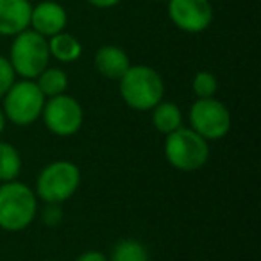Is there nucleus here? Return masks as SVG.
Segmentation results:
<instances>
[{
  "label": "nucleus",
  "instance_id": "obj_5",
  "mask_svg": "<svg viewBox=\"0 0 261 261\" xmlns=\"http://www.w3.org/2000/svg\"><path fill=\"white\" fill-rule=\"evenodd\" d=\"M81 185V170L75 163L58 160L43 167L36 179L38 199L45 204H63L75 195Z\"/></svg>",
  "mask_w": 261,
  "mask_h": 261
},
{
  "label": "nucleus",
  "instance_id": "obj_8",
  "mask_svg": "<svg viewBox=\"0 0 261 261\" xmlns=\"http://www.w3.org/2000/svg\"><path fill=\"white\" fill-rule=\"evenodd\" d=\"M43 123L52 135L68 138L79 133L84 122V111L79 100L70 95L63 93L45 100L43 111H41Z\"/></svg>",
  "mask_w": 261,
  "mask_h": 261
},
{
  "label": "nucleus",
  "instance_id": "obj_22",
  "mask_svg": "<svg viewBox=\"0 0 261 261\" xmlns=\"http://www.w3.org/2000/svg\"><path fill=\"white\" fill-rule=\"evenodd\" d=\"M88 4L93 6V8L97 9H109V8H115V6H118L122 0H86Z\"/></svg>",
  "mask_w": 261,
  "mask_h": 261
},
{
  "label": "nucleus",
  "instance_id": "obj_21",
  "mask_svg": "<svg viewBox=\"0 0 261 261\" xmlns=\"http://www.w3.org/2000/svg\"><path fill=\"white\" fill-rule=\"evenodd\" d=\"M75 261H109V257L100 250H86V252L79 254Z\"/></svg>",
  "mask_w": 261,
  "mask_h": 261
},
{
  "label": "nucleus",
  "instance_id": "obj_23",
  "mask_svg": "<svg viewBox=\"0 0 261 261\" xmlns=\"http://www.w3.org/2000/svg\"><path fill=\"white\" fill-rule=\"evenodd\" d=\"M6 123H8V120H6L4 111H2V108H0V135H2V133H4V129H6Z\"/></svg>",
  "mask_w": 261,
  "mask_h": 261
},
{
  "label": "nucleus",
  "instance_id": "obj_3",
  "mask_svg": "<svg viewBox=\"0 0 261 261\" xmlns=\"http://www.w3.org/2000/svg\"><path fill=\"white\" fill-rule=\"evenodd\" d=\"M165 160L181 172L200 170L210 160V145L190 127H179L165 136Z\"/></svg>",
  "mask_w": 261,
  "mask_h": 261
},
{
  "label": "nucleus",
  "instance_id": "obj_14",
  "mask_svg": "<svg viewBox=\"0 0 261 261\" xmlns=\"http://www.w3.org/2000/svg\"><path fill=\"white\" fill-rule=\"evenodd\" d=\"M152 123L156 127L158 133L161 135H170L175 129L182 127V113L179 109L177 104L174 102L161 100L158 106H154L152 109Z\"/></svg>",
  "mask_w": 261,
  "mask_h": 261
},
{
  "label": "nucleus",
  "instance_id": "obj_9",
  "mask_svg": "<svg viewBox=\"0 0 261 261\" xmlns=\"http://www.w3.org/2000/svg\"><path fill=\"white\" fill-rule=\"evenodd\" d=\"M170 22L188 34L204 33L213 22V6L210 0H168Z\"/></svg>",
  "mask_w": 261,
  "mask_h": 261
},
{
  "label": "nucleus",
  "instance_id": "obj_13",
  "mask_svg": "<svg viewBox=\"0 0 261 261\" xmlns=\"http://www.w3.org/2000/svg\"><path fill=\"white\" fill-rule=\"evenodd\" d=\"M48 52L50 58H54L59 63H73L83 56V45L73 34L70 33H58L54 36L47 38Z\"/></svg>",
  "mask_w": 261,
  "mask_h": 261
},
{
  "label": "nucleus",
  "instance_id": "obj_7",
  "mask_svg": "<svg viewBox=\"0 0 261 261\" xmlns=\"http://www.w3.org/2000/svg\"><path fill=\"white\" fill-rule=\"evenodd\" d=\"M231 125V111L218 98H197L190 108V129L195 130L206 142L225 138Z\"/></svg>",
  "mask_w": 261,
  "mask_h": 261
},
{
  "label": "nucleus",
  "instance_id": "obj_24",
  "mask_svg": "<svg viewBox=\"0 0 261 261\" xmlns=\"http://www.w3.org/2000/svg\"><path fill=\"white\" fill-rule=\"evenodd\" d=\"M156 2H168V0H156Z\"/></svg>",
  "mask_w": 261,
  "mask_h": 261
},
{
  "label": "nucleus",
  "instance_id": "obj_18",
  "mask_svg": "<svg viewBox=\"0 0 261 261\" xmlns=\"http://www.w3.org/2000/svg\"><path fill=\"white\" fill-rule=\"evenodd\" d=\"M193 93L197 95V98H211L215 97L218 90V81L215 77V73L207 72V70H200L195 73L192 81Z\"/></svg>",
  "mask_w": 261,
  "mask_h": 261
},
{
  "label": "nucleus",
  "instance_id": "obj_6",
  "mask_svg": "<svg viewBox=\"0 0 261 261\" xmlns=\"http://www.w3.org/2000/svg\"><path fill=\"white\" fill-rule=\"evenodd\" d=\"M2 100H4L2 111L6 115V120L15 125L27 127L41 118V111L47 98L38 88L36 81L20 79L11 84Z\"/></svg>",
  "mask_w": 261,
  "mask_h": 261
},
{
  "label": "nucleus",
  "instance_id": "obj_15",
  "mask_svg": "<svg viewBox=\"0 0 261 261\" xmlns=\"http://www.w3.org/2000/svg\"><path fill=\"white\" fill-rule=\"evenodd\" d=\"M34 81L41 93L45 95V98L58 97V95L66 93L68 90V75L65 70L58 68V66H47Z\"/></svg>",
  "mask_w": 261,
  "mask_h": 261
},
{
  "label": "nucleus",
  "instance_id": "obj_10",
  "mask_svg": "<svg viewBox=\"0 0 261 261\" xmlns=\"http://www.w3.org/2000/svg\"><path fill=\"white\" fill-rule=\"evenodd\" d=\"M68 23V13L56 0H43L36 4L31 13V27L38 34L50 38L58 33H63Z\"/></svg>",
  "mask_w": 261,
  "mask_h": 261
},
{
  "label": "nucleus",
  "instance_id": "obj_25",
  "mask_svg": "<svg viewBox=\"0 0 261 261\" xmlns=\"http://www.w3.org/2000/svg\"><path fill=\"white\" fill-rule=\"evenodd\" d=\"M47 261H58V259H47Z\"/></svg>",
  "mask_w": 261,
  "mask_h": 261
},
{
  "label": "nucleus",
  "instance_id": "obj_11",
  "mask_svg": "<svg viewBox=\"0 0 261 261\" xmlns=\"http://www.w3.org/2000/svg\"><path fill=\"white\" fill-rule=\"evenodd\" d=\"M29 0H0V36H16L31 27Z\"/></svg>",
  "mask_w": 261,
  "mask_h": 261
},
{
  "label": "nucleus",
  "instance_id": "obj_16",
  "mask_svg": "<svg viewBox=\"0 0 261 261\" xmlns=\"http://www.w3.org/2000/svg\"><path fill=\"white\" fill-rule=\"evenodd\" d=\"M22 172V158L13 143L0 140V182L15 181Z\"/></svg>",
  "mask_w": 261,
  "mask_h": 261
},
{
  "label": "nucleus",
  "instance_id": "obj_1",
  "mask_svg": "<svg viewBox=\"0 0 261 261\" xmlns=\"http://www.w3.org/2000/svg\"><path fill=\"white\" fill-rule=\"evenodd\" d=\"M118 88L123 102L136 111H150L165 95L161 73L147 65H130L118 79Z\"/></svg>",
  "mask_w": 261,
  "mask_h": 261
},
{
  "label": "nucleus",
  "instance_id": "obj_17",
  "mask_svg": "<svg viewBox=\"0 0 261 261\" xmlns=\"http://www.w3.org/2000/svg\"><path fill=\"white\" fill-rule=\"evenodd\" d=\"M109 261H150L149 250L142 242L133 238L120 240L115 247Z\"/></svg>",
  "mask_w": 261,
  "mask_h": 261
},
{
  "label": "nucleus",
  "instance_id": "obj_19",
  "mask_svg": "<svg viewBox=\"0 0 261 261\" xmlns=\"http://www.w3.org/2000/svg\"><path fill=\"white\" fill-rule=\"evenodd\" d=\"M16 81V73L13 70L11 63L8 58L0 56V98L4 97L6 91L11 88V84Z\"/></svg>",
  "mask_w": 261,
  "mask_h": 261
},
{
  "label": "nucleus",
  "instance_id": "obj_2",
  "mask_svg": "<svg viewBox=\"0 0 261 261\" xmlns=\"http://www.w3.org/2000/svg\"><path fill=\"white\" fill-rule=\"evenodd\" d=\"M38 213V197L31 186L20 181L0 185V229L18 232L27 229Z\"/></svg>",
  "mask_w": 261,
  "mask_h": 261
},
{
  "label": "nucleus",
  "instance_id": "obj_20",
  "mask_svg": "<svg viewBox=\"0 0 261 261\" xmlns=\"http://www.w3.org/2000/svg\"><path fill=\"white\" fill-rule=\"evenodd\" d=\"M43 222L50 227H56V225L61 224L63 220V210L59 207V204H47L43 210Z\"/></svg>",
  "mask_w": 261,
  "mask_h": 261
},
{
  "label": "nucleus",
  "instance_id": "obj_12",
  "mask_svg": "<svg viewBox=\"0 0 261 261\" xmlns=\"http://www.w3.org/2000/svg\"><path fill=\"white\" fill-rule=\"evenodd\" d=\"M95 68L102 77L109 81H118L129 70L130 59L123 48L116 45H104L95 52Z\"/></svg>",
  "mask_w": 261,
  "mask_h": 261
},
{
  "label": "nucleus",
  "instance_id": "obj_4",
  "mask_svg": "<svg viewBox=\"0 0 261 261\" xmlns=\"http://www.w3.org/2000/svg\"><path fill=\"white\" fill-rule=\"evenodd\" d=\"M8 59L20 79L34 81L47 68L48 61H50L47 38L33 29L16 34V36H13Z\"/></svg>",
  "mask_w": 261,
  "mask_h": 261
}]
</instances>
